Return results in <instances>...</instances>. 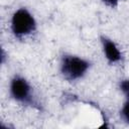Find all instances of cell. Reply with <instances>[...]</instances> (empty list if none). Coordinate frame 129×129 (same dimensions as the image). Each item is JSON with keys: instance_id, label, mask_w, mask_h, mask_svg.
Instances as JSON below:
<instances>
[{"instance_id": "5", "label": "cell", "mask_w": 129, "mask_h": 129, "mask_svg": "<svg viewBox=\"0 0 129 129\" xmlns=\"http://www.w3.org/2000/svg\"><path fill=\"white\" fill-rule=\"evenodd\" d=\"M120 89L122 93L125 95L127 100L129 101V80H124L120 83Z\"/></svg>"}, {"instance_id": "1", "label": "cell", "mask_w": 129, "mask_h": 129, "mask_svg": "<svg viewBox=\"0 0 129 129\" xmlns=\"http://www.w3.org/2000/svg\"><path fill=\"white\" fill-rule=\"evenodd\" d=\"M89 68V61L77 55H64L60 62L61 74L66 79L71 81L83 78Z\"/></svg>"}, {"instance_id": "6", "label": "cell", "mask_w": 129, "mask_h": 129, "mask_svg": "<svg viewBox=\"0 0 129 129\" xmlns=\"http://www.w3.org/2000/svg\"><path fill=\"white\" fill-rule=\"evenodd\" d=\"M122 115H123V118L129 123V101H127V103L123 106V108H122Z\"/></svg>"}, {"instance_id": "2", "label": "cell", "mask_w": 129, "mask_h": 129, "mask_svg": "<svg viewBox=\"0 0 129 129\" xmlns=\"http://www.w3.org/2000/svg\"><path fill=\"white\" fill-rule=\"evenodd\" d=\"M36 26L35 19L25 8H20L14 12L11 18V29L14 35L21 37L30 34Z\"/></svg>"}, {"instance_id": "7", "label": "cell", "mask_w": 129, "mask_h": 129, "mask_svg": "<svg viewBox=\"0 0 129 129\" xmlns=\"http://www.w3.org/2000/svg\"><path fill=\"white\" fill-rule=\"evenodd\" d=\"M105 4H107L108 6H111V7H115L118 3H119V0H103Z\"/></svg>"}, {"instance_id": "3", "label": "cell", "mask_w": 129, "mask_h": 129, "mask_svg": "<svg viewBox=\"0 0 129 129\" xmlns=\"http://www.w3.org/2000/svg\"><path fill=\"white\" fill-rule=\"evenodd\" d=\"M10 94L18 102L29 104L32 102V91L28 82L19 76L12 79L10 83Z\"/></svg>"}, {"instance_id": "4", "label": "cell", "mask_w": 129, "mask_h": 129, "mask_svg": "<svg viewBox=\"0 0 129 129\" xmlns=\"http://www.w3.org/2000/svg\"><path fill=\"white\" fill-rule=\"evenodd\" d=\"M102 44H103L104 54L108 59V61L114 63V62H118L121 59V52L114 41L108 38H102Z\"/></svg>"}]
</instances>
